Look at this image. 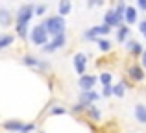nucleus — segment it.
Wrapping results in <instances>:
<instances>
[{
  "label": "nucleus",
  "instance_id": "1",
  "mask_svg": "<svg viewBox=\"0 0 146 133\" xmlns=\"http://www.w3.org/2000/svg\"><path fill=\"white\" fill-rule=\"evenodd\" d=\"M124 76L135 85V83H143L146 79V70L141 65V61H135L133 58H129L128 63H126V74Z\"/></svg>",
  "mask_w": 146,
  "mask_h": 133
},
{
  "label": "nucleus",
  "instance_id": "2",
  "mask_svg": "<svg viewBox=\"0 0 146 133\" xmlns=\"http://www.w3.org/2000/svg\"><path fill=\"white\" fill-rule=\"evenodd\" d=\"M41 22H43V26L46 28V32L50 33V37L59 35V33H65V30H67L65 17H61V15H50V17L43 19Z\"/></svg>",
  "mask_w": 146,
  "mask_h": 133
},
{
  "label": "nucleus",
  "instance_id": "3",
  "mask_svg": "<svg viewBox=\"0 0 146 133\" xmlns=\"http://www.w3.org/2000/svg\"><path fill=\"white\" fill-rule=\"evenodd\" d=\"M21 63L24 67L32 68V70L39 72V74H46V72L50 70V63L46 61V59H39L37 56H33V54H24L21 58Z\"/></svg>",
  "mask_w": 146,
  "mask_h": 133
},
{
  "label": "nucleus",
  "instance_id": "4",
  "mask_svg": "<svg viewBox=\"0 0 146 133\" xmlns=\"http://www.w3.org/2000/svg\"><path fill=\"white\" fill-rule=\"evenodd\" d=\"M48 41H50V33L46 32V28L43 26V22L35 24L32 30H30V43H32L33 46L43 48L44 44L48 43Z\"/></svg>",
  "mask_w": 146,
  "mask_h": 133
},
{
  "label": "nucleus",
  "instance_id": "5",
  "mask_svg": "<svg viewBox=\"0 0 146 133\" xmlns=\"http://www.w3.org/2000/svg\"><path fill=\"white\" fill-rule=\"evenodd\" d=\"M33 17H35V6L32 2H26L15 13V24H30Z\"/></svg>",
  "mask_w": 146,
  "mask_h": 133
},
{
  "label": "nucleus",
  "instance_id": "6",
  "mask_svg": "<svg viewBox=\"0 0 146 133\" xmlns=\"http://www.w3.org/2000/svg\"><path fill=\"white\" fill-rule=\"evenodd\" d=\"M67 33H59V35H54L52 39L48 41L46 44H44L41 50H43V54H54V52L57 50H63L65 46H67Z\"/></svg>",
  "mask_w": 146,
  "mask_h": 133
},
{
  "label": "nucleus",
  "instance_id": "7",
  "mask_svg": "<svg viewBox=\"0 0 146 133\" xmlns=\"http://www.w3.org/2000/svg\"><path fill=\"white\" fill-rule=\"evenodd\" d=\"M72 67H74V72L78 76L87 74V67H89V56L85 52H76L72 56Z\"/></svg>",
  "mask_w": 146,
  "mask_h": 133
},
{
  "label": "nucleus",
  "instance_id": "8",
  "mask_svg": "<svg viewBox=\"0 0 146 133\" xmlns=\"http://www.w3.org/2000/svg\"><path fill=\"white\" fill-rule=\"evenodd\" d=\"M96 83H98V76L96 74H83V76H80V79H78V87L82 91L94 89Z\"/></svg>",
  "mask_w": 146,
  "mask_h": 133
},
{
  "label": "nucleus",
  "instance_id": "9",
  "mask_svg": "<svg viewBox=\"0 0 146 133\" xmlns=\"http://www.w3.org/2000/svg\"><path fill=\"white\" fill-rule=\"evenodd\" d=\"M126 50H128L129 58H133V59H139L141 56H143V52H144V46L139 43V41H135V39H129L128 43H126Z\"/></svg>",
  "mask_w": 146,
  "mask_h": 133
},
{
  "label": "nucleus",
  "instance_id": "10",
  "mask_svg": "<svg viewBox=\"0 0 146 133\" xmlns=\"http://www.w3.org/2000/svg\"><path fill=\"white\" fill-rule=\"evenodd\" d=\"M83 118H87V122H93V124H98L100 120H102V111H100V107L96 104H91L89 107H87L85 115H83Z\"/></svg>",
  "mask_w": 146,
  "mask_h": 133
},
{
  "label": "nucleus",
  "instance_id": "11",
  "mask_svg": "<svg viewBox=\"0 0 146 133\" xmlns=\"http://www.w3.org/2000/svg\"><path fill=\"white\" fill-rule=\"evenodd\" d=\"M102 22L107 26H111V28H118L120 24H124V22L118 19V15L115 13V9H107L106 13L102 15Z\"/></svg>",
  "mask_w": 146,
  "mask_h": 133
},
{
  "label": "nucleus",
  "instance_id": "12",
  "mask_svg": "<svg viewBox=\"0 0 146 133\" xmlns=\"http://www.w3.org/2000/svg\"><path fill=\"white\" fill-rule=\"evenodd\" d=\"M102 98V94L98 93V91L91 89V91H82L80 93V102H83V104L91 105V104H96V102Z\"/></svg>",
  "mask_w": 146,
  "mask_h": 133
},
{
  "label": "nucleus",
  "instance_id": "13",
  "mask_svg": "<svg viewBox=\"0 0 146 133\" xmlns=\"http://www.w3.org/2000/svg\"><path fill=\"white\" fill-rule=\"evenodd\" d=\"M22 126H24V122H22L21 118H7L6 122L2 124V128L7 133H21L22 131Z\"/></svg>",
  "mask_w": 146,
  "mask_h": 133
},
{
  "label": "nucleus",
  "instance_id": "14",
  "mask_svg": "<svg viewBox=\"0 0 146 133\" xmlns=\"http://www.w3.org/2000/svg\"><path fill=\"white\" fill-rule=\"evenodd\" d=\"M137 21H139V9H137L135 6H128V9H126V13H124V24L131 26V24H135Z\"/></svg>",
  "mask_w": 146,
  "mask_h": 133
},
{
  "label": "nucleus",
  "instance_id": "15",
  "mask_svg": "<svg viewBox=\"0 0 146 133\" xmlns=\"http://www.w3.org/2000/svg\"><path fill=\"white\" fill-rule=\"evenodd\" d=\"M133 116H135V120L139 124L146 126V105L144 104H135V107H133Z\"/></svg>",
  "mask_w": 146,
  "mask_h": 133
},
{
  "label": "nucleus",
  "instance_id": "16",
  "mask_svg": "<svg viewBox=\"0 0 146 133\" xmlns=\"http://www.w3.org/2000/svg\"><path fill=\"white\" fill-rule=\"evenodd\" d=\"M13 24V15L7 7H0V26L2 28H7V26Z\"/></svg>",
  "mask_w": 146,
  "mask_h": 133
},
{
  "label": "nucleus",
  "instance_id": "17",
  "mask_svg": "<svg viewBox=\"0 0 146 133\" xmlns=\"http://www.w3.org/2000/svg\"><path fill=\"white\" fill-rule=\"evenodd\" d=\"M100 133H120V124L117 120H109L100 126Z\"/></svg>",
  "mask_w": 146,
  "mask_h": 133
},
{
  "label": "nucleus",
  "instance_id": "18",
  "mask_svg": "<svg viewBox=\"0 0 146 133\" xmlns=\"http://www.w3.org/2000/svg\"><path fill=\"white\" fill-rule=\"evenodd\" d=\"M129 33H131V30H129L128 24H120L117 30V41L118 43H128L129 41Z\"/></svg>",
  "mask_w": 146,
  "mask_h": 133
},
{
  "label": "nucleus",
  "instance_id": "19",
  "mask_svg": "<svg viewBox=\"0 0 146 133\" xmlns=\"http://www.w3.org/2000/svg\"><path fill=\"white\" fill-rule=\"evenodd\" d=\"M87 107H89L87 104H83V102H80V100H78V104H74V105H72V107L68 109V113H70L72 116H78V118H83V115H85Z\"/></svg>",
  "mask_w": 146,
  "mask_h": 133
},
{
  "label": "nucleus",
  "instance_id": "20",
  "mask_svg": "<svg viewBox=\"0 0 146 133\" xmlns=\"http://www.w3.org/2000/svg\"><path fill=\"white\" fill-rule=\"evenodd\" d=\"M48 115L50 116H63V115H68V109L61 104H50Z\"/></svg>",
  "mask_w": 146,
  "mask_h": 133
},
{
  "label": "nucleus",
  "instance_id": "21",
  "mask_svg": "<svg viewBox=\"0 0 146 133\" xmlns=\"http://www.w3.org/2000/svg\"><path fill=\"white\" fill-rule=\"evenodd\" d=\"M70 11H72V2L70 0H59V2H57V15L65 17V15H68Z\"/></svg>",
  "mask_w": 146,
  "mask_h": 133
},
{
  "label": "nucleus",
  "instance_id": "22",
  "mask_svg": "<svg viewBox=\"0 0 146 133\" xmlns=\"http://www.w3.org/2000/svg\"><path fill=\"white\" fill-rule=\"evenodd\" d=\"M96 46H98L100 52H104V54H107V52L113 50V43H111L107 37H100V39L96 41Z\"/></svg>",
  "mask_w": 146,
  "mask_h": 133
},
{
  "label": "nucleus",
  "instance_id": "23",
  "mask_svg": "<svg viewBox=\"0 0 146 133\" xmlns=\"http://www.w3.org/2000/svg\"><path fill=\"white\" fill-rule=\"evenodd\" d=\"M13 43H15V37L11 35V33H0V52L9 48Z\"/></svg>",
  "mask_w": 146,
  "mask_h": 133
},
{
  "label": "nucleus",
  "instance_id": "24",
  "mask_svg": "<svg viewBox=\"0 0 146 133\" xmlns=\"http://www.w3.org/2000/svg\"><path fill=\"white\" fill-rule=\"evenodd\" d=\"M98 83L102 87H106V85H113V74H111L109 70H102L98 74Z\"/></svg>",
  "mask_w": 146,
  "mask_h": 133
},
{
  "label": "nucleus",
  "instance_id": "25",
  "mask_svg": "<svg viewBox=\"0 0 146 133\" xmlns=\"http://www.w3.org/2000/svg\"><path fill=\"white\" fill-rule=\"evenodd\" d=\"M113 9H115V13L118 15V19L124 22V13H126V9H128V4H126V0H117V6H115Z\"/></svg>",
  "mask_w": 146,
  "mask_h": 133
},
{
  "label": "nucleus",
  "instance_id": "26",
  "mask_svg": "<svg viewBox=\"0 0 146 133\" xmlns=\"http://www.w3.org/2000/svg\"><path fill=\"white\" fill-rule=\"evenodd\" d=\"M93 28H94V32L98 33V37H107L111 33V30H113L111 26L104 24V22H102V24H98V26H93Z\"/></svg>",
  "mask_w": 146,
  "mask_h": 133
},
{
  "label": "nucleus",
  "instance_id": "27",
  "mask_svg": "<svg viewBox=\"0 0 146 133\" xmlns=\"http://www.w3.org/2000/svg\"><path fill=\"white\" fill-rule=\"evenodd\" d=\"M126 89H128V87H126L122 81L115 83V85H113V96H117V98H124V94H126Z\"/></svg>",
  "mask_w": 146,
  "mask_h": 133
},
{
  "label": "nucleus",
  "instance_id": "28",
  "mask_svg": "<svg viewBox=\"0 0 146 133\" xmlns=\"http://www.w3.org/2000/svg\"><path fill=\"white\" fill-rule=\"evenodd\" d=\"M82 37H83L85 41H89V43H96V41L100 39L98 33L94 32V28H87L85 32H83V35H82Z\"/></svg>",
  "mask_w": 146,
  "mask_h": 133
},
{
  "label": "nucleus",
  "instance_id": "29",
  "mask_svg": "<svg viewBox=\"0 0 146 133\" xmlns=\"http://www.w3.org/2000/svg\"><path fill=\"white\" fill-rule=\"evenodd\" d=\"M48 11V4H37L35 6V17H44Z\"/></svg>",
  "mask_w": 146,
  "mask_h": 133
},
{
  "label": "nucleus",
  "instance_id": "30",
  "mask_svg": "<svg viewBox=\"0 0 146 133\" xmlns=\"http://www.w3.org/2000/svg\"><path fill=\"white\" fill-rule=\"evenodd\" d=\"M37 130V124L35 122H24V126H22V131L21 133H33Z\"/></svg>",
  "mask_w": 146,
  "mask_h": 133
},
{
  "label": "nucleus",
  "instance_id": "31",
  "mask_svg": "<svg viewBox=\"0 0 146 133\" xmlns=\"http://www.w3.org/2000/svg\"><path fill=\"white\" fill-rule=\"evenodd\" d=\"M102 98H111L113 96V85H106V87H102Z\"/></svg>",
  "mask_w": 146,
  "mask_h": 133
},
{
  "label": "nucleus",
  "instance_id": "32",
  "mask_svg": "<svg viewBox=\"0 0 146 133\" xmlns=\"http://www.w3.org/2000/svg\"><path fill=\"white\" fill-rule=\"evenodd\" d=\"M104 2L106 0H87V7H100V6H104Z\"/></svg>",
  "mask_w": 146,
  "mask_h": 133
},
{
  "label": "nucleus",
  "instance_id": "33",
  "mask_svg": "<svg viewBox=\"0 0 146 133\" xmlns=\"http://www.w3.org/2000/svg\"><path fill=\"white\" fill-rule=\"evenodd\" d=\"M139 32L143 33V37L146 39V19H144V21H141V22H139Z\"/></svg>",
  "mask_w": 146,
  "mask_h": 133
},
{
  "label": "nucleus",
  "instance_id": "34",
  "mask_svg": "<svg viewBox=\"0 0 146 133\" xmlns=\"http://www.w3.org/2000/svg\"><path fill=\"white\" fill-rule=\"evenodd\" d=\"M135 4L139 11H146V0H135Z\"/></svg>",
  "mask_w": 146,
  "mask_h": 133
},
{
  "label": "nucleus",
  "instance_id": "35",
  "mask_svg": "<svg viewBox=\"0 0 146 133\" xmlns=\"http://www.w3.org/2000/svg\"><path fill=\"white\" fill-rule=\"evenodd\" d=\"M141 65H143L144 67V70H146V48H144V52H143V56H141Z\"/></svg>",
  "mask_w": 146,
  "mask_h": 133
},
{
  "label": "nucleus",
  "instance_id": "36",
  "mask_svg": "<svg viewBox=\"0 0 146 133\" xmlns=\"http://www.w3.org/2000/svg\"><path fill=\"white\" fill-rule=\"evenodd\" d=\"M37 133H44V131H37Z\"/></svg>",
  "mask_w": 146,
  "mask_h": 133
},
{
  "label": "nucleus",
  "instance_id": "37",
  "mask_svg": "<svg viewBox=\"0 0 146 133\" xmlns=\"http://www.w3.org/2000/svg\"><path fill=\"white\" fill-rule=\"evenodd\" d=\"M26 2H32V0H26Z\"/></svg>",
  "mask_w": 146,
  "mask_h": 133
}]
</instances>
